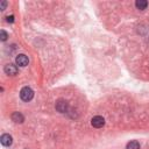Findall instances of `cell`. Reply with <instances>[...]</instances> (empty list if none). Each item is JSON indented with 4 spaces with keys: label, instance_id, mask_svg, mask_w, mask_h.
Here are the masks:
<instances>
[{
    "label": "cell",
    "instance_id": "9",
    "mask_svg": "<svg viewBox=\"0 0 149 149\" xmlns=\"http://www.w3.org/2000/svg\"><path fill=\"white\" fill-rule=\"evenodd\" d=\"M127 149H140V143L137 141H130L127 144Z\"/></svg>",
    "mask_w": 149,
    "mask_h": 149
},
{
    "label": "cell",
    "instance_id": "11",
    "mask_svg": "<svg viewBox=\"0 0 149 149\" xmlns=\"http://www.w3.org/2000/svg\"><path fill=\"white\" fill-rule=\"evenodd\" d=\"M6 6H7V1L2 0V1H1V3H0V9H1V10H5Z\"/></svg>",
    "mask_w": 149,
    "mask_h": 149
},
{
    "label": "cell",
    "instance_id": "1",
    "mask_svg": "<svg viewBox=\"0 0 149 149\" xmlns=\"http://www.w3.org/2000/svg\"><path fill=\"white\" fill-rule=\"evenodd\" d=\"M33 97H34V91H33L30 87H28V86H24V87L20 91V98H21L23 101H29V100L33 99Z\"/></svg>",
    "mask_w": 149,
    "mask_h": 149
},
{
    "label": "cell",
    "instance_id": "6",
    "mask_svg": "<svg viewBox=\"0 0 149 149\" xmlns=\"http://www.w3.org/2000/svg\"><path fill=\"white\" fill-rule=\"evenodd\" d=\"M5 72L7 73V74H9V76H14V74H16L17 73V68H16V65H14V64H7V65H5Z\"/></svg>",
    "mask_w": 149,
    "mask_h": 149
},
{
    "label": "cell",
    "instance_id": "5",
    "mask_svg": "<svg viewBox=\"0 0 149 149\" xmlns=\"http://www.w3.org/2000/svg\"><path fill=\"white\" fill-rule=\"evenodd\" d=\"M0 142H1L2 146L9 147V146L12 144V142H13V139H12V136H10L9 134H3V135H1V137H0Z\"/></svg>",
    "mask_w": 149,
    "mask_h": 149
},
{
    "label": "cell",
    "instance_id": "8",
    "mask_svg": "<svg viewBox=\"0 0 149 149\" xmlns=\"http://www.w3.org/2000/svg\"><path fill=\"white\" fill-rule=\"evenodd\" d=\"M135 5H136V7H137L139 9L143 10V9H146V8H147V6H148V2H147L146 0H137V1L135 2Z\"/></svg>",
    "mask_w": 149,
    "mask_h": 149
},
{
    "label": "cell",
    "instance_id": "3",
    "mask_svg": "<svg viewBox=\"0 0 149 149\" xmlns=\"http://www.w3.org/2000/svg\"><path fill=\"white\" fill-rule=\"evenodd\" d=\"M91 125L95 128H100L105 125V119L100 115H97V116H93L92 120H91Z\"/></svg>",
    "mask_w": 149,
    "mask_h": 149
},
{
    "label": "cell",
    "instance_id": "2",
    "mask_svg": "<svg viewBox=\"0 0 149 149\" xmlns=\"http://www.w3.org/2000/svg\"><path fill=\"white\" fill-rule=\"evenodd\" d=\"M68 106H69L68 105V101L64 100V99H59V100L56 101V109L58 112H61V113L66 112L68 111Z\"/></svg>",
    "mask_w": 149,
    "mask_h": 149
},
{
    "label": "cell",
    "instance_id": "12",
    "mask_svg": "<svg viewBox=\"0 0 149 149\" xmlns=\"http://www.w3.org/2000/svg\"><path fill=\"white\" fill-rule=\"evenodd\" d=\"M7 21H8V22H13V21H14V16H13V15L7 16Z\"/></svg>",
    "mask_w": 149,
    "mask_h": 149
},
{
    "label": "cell",
    "instance_id": "4",
    "mask_svg": "<svg viewBox=\"0 0 149 149\" xmlns=\"http://www.w3.org/2000/svg\"><path fill=\"white\" fill-rule=\"evenodd\" d=\"M15 62H16V64H17L19 66H22V68H23V66H27V65H28L29 59H28V57H27L26 55L21 54V55H19V56H16Z\"/></svg>",
    "mask_w": 149,
    "mask_h": 149
},
{
    "label": "cell",
    "instance_id": "7",
    "mask_svg": "<svg viewBox=\"0 0 149 149\" xmlns=\"http://www.w3.org/2000/svg\"><path fill=\"white\" fill-rule=\"evenodd\" d=\"M12 120H13L15 123H22L23 120H24V118H23V115H22L20 112H14V113L12 114Z\"/></svg>",
    "mask_w": 149,
    "mask_h": 149
},
{
    "label": "cell",
    "instance_id": "10",
    "mask_svg": "<svg viewBox=\"0 0 149 149\" xmlns=\"http://www.w3.org/2000/svg\"><path fill=\"white\" fill-rule=\"evenodd\" d=\"M7 37H8L7 33H6L5 30H0V38H1V41H6Z\"/></svg>",
    "mask_w": 149,
    "mask_h": 149
}]
</instances>
